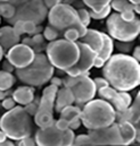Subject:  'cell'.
Instances as JSON below:
<instances>
[{
  "mask_svg": "<svg viewBox=\"0 0 140 146\" xmlns=\"http://www.w3.org/2000/svg\"><path fill=\"white\" fill-rule=\"evenodd\" d=\"M120 16H121V18H122L123 21H125V22H131V21H133V19L137 17V16H136V13H135L132 9L124 10V11L120 13Z\"/></svg>",
  "mask_w": 140,
  "mask_h": 146,
  "instance_id": "74e56055",
  "label": "cell"
},
{
  "mask_svg": "<svg viewBox=\"0 0 140 146\" xmlns=\"http://www.w3.org/2000/svg\"><path fill=\"white\" fill-rule=\"evenodd\" d=\"M39 104H40V96H34V99H33L29 104H26V106L24 107V109L26 110V112H28L31 117H33L35 113H36V111H38Z\"/></svg>",
  "mask_w": 140,
  "mask_h": 146,
  "instance_id": "1f68e13d",
  "label": "cell"
},
{
  "mask_svg": "<svg viewBox=\"0 0 140 146\" xmlns=\"http://www.w3.org/2000/svg\"><path fill=\"white\" fill-rule=\"evenodd\" d=\"M9 2L16 8V15L9 24H14L16 21H32L40 25L47 18L49 9L42 0H10Z\"/></svg>",
  "mask_w": 140,
  "mask_h": 146,
  "instance_id": "ba28073f",
  "label": "cell"
},
{
  "mask_svg": "<svg viewBox=\"0 0 140 146\" xmlns=\"http://www.w3.org/2000/svg\"><path fill=\"white\" fill-rule=\"evenodd\" d=\"M74 138H75V134L74 130L67 128L66 130L63 131V141H62V145H73L74 143Z\"/></svg>",
  "mask_w": 140,
  "mask_h": 146,
  "instance_id": "d6a6232c",
  "label": "cell"
},
{
  "mask_svg": "<svg viewBox=\"0 0 140 146\" xmlns=\"http://www.w3.org/2000/svg\"><path fill=\"white\" fill-rule=\"evenodd\" d=\"M118 131L121 136V145H130L136 142L137 137V129L139 127H136L130 121H121L117 122Z\"/></svg>",
  "mask_w": 140,
  "mask_h": 146,
  "instance_id": "2e32d148",
  "label": "cell"
},
{
  "mask_svg": "<svg viewBox=\"0 0 140 146\" xmlns=\"http://www.w3.org/2000/svg\"><path fill=\"white\" fill-rule=\"evenodd\" d=\"M80 119L88 130L104 128L115 122V109L103 99H92L82 107Z\"/></svg>",
  "mask_w": 140,
  "mask_h": 146,
  "instance_id": "3957f363",
  "label": "cell"
},
{
  "mask_svg": "<svg viewBox=\"0 0 140 146\" xmlns=\"http://www.w3.org/2000/svg\"><path fill=\"white\" fill-rule=\"evenodd\" d=\"M44 51L50 64L58 70L63 72L72 67L77 61L80 56L77 43L65 38H57L49 42Z\"/></svg>",
  "mask_w": 140,
  "mask_h": 146,
  "instance_id": "5b68a950",
  "label": "cell"
},
{
  "mask_svg": "<svg viewBox=\"0 0 140 146\" xmlns=\"http://www.w3.org/2000/svg\"><path fill=\"white\" fill-rule=\"evenodd\" d=\"M22 43H24L25 45H29L30 48H33V41H32V37L29 36V37H24Z\"/></svg>",
  "mask_w": 140,
  "mask_h": 146,
  "instance_id": "c3c4849f",
  "label": "cell"
},
{
  "mask_svg": "<svg viewBox=\"0 0 140 146\" xmlns=\"http://www.w3.org/2000/svg\"><path fill=\"white\" fill-rule=\"evenodd\" d=\"M20 42H21V36H18L15 33L13 26L7 25L3 27H0V45L2 46L5 52Z\"/></svg>",
  "mask_w": 140,
  "mask_h": 146,
  "instance_id": "e0dca14e",
  "label": "cell"
},
{
  "mask_svg": "<svg viewBox=\"0 0 140 146\" xmlns=\"http://www.w3.org/2000/svg\"><path fill=\"white\" fill-rule=\"evenodd\" d=\"M76 10H77V15H79V18H80L81 23L84 26H89V24L91 22V17H90L89 10L85 9V8H80V9H76Z\"/></svg>",
  "mask_w": 140,
  "mask_h": 146,
  "instance_id": "836d02e7",
  "label": "cell"
},
{
  "mask_svg": "<svg viewBox=\"0 0 140 146\" xmlns=\"http://www.w3.org/2000/svg\"><path fill=\"white\" fill-rule=\"evenodd\" d=\"M58 87L50 84L42 91V95L40 98V104L34 115V122L39 128H46L55 123L54 118V107H55V98Z\"/></svg>",
  "mask_w": 140,
  "mask_h": 146,
  "instance_id": "30bf717a",
  "label": "cell"
},
{
  "mask_svg": "<svg viewBox=\"0 0 140 146\" xmlns=\"http://www.w3.org/2000/svg\"><path fill=\"white\" fill-rule=\"evenodd\" d=\"M10 0H0V2H9Z\"/></svg>",
  "mask_w": 140,
  "mask_h": 146,
  "instance_id": "6f0895ef",
  "label": "cell"
},
{
  "mask_svg": "<svg viewBox=\"0 0 140 146\" xmlns=\"http://www.w3.org/2000/svg\"><path fill=\"white\" fill-rule=\"evenodd\" d=\"M36 27V24L32 21H23V29H24V34H29V35H33Z\"/></svg>",
  "mask_w": 140,
  "mask_h": 146,
  "instance_id": "d590c367",
  "label": "cell"
},
{
  "mask_svg": "<svg viewBox=\"0 0 140 146\" xmlns=\"http://www.w3.org/2000/svg\"><path fill=\"white\" fill-rule=\"evenodd\" d=\"M0 108H1V103H0Z\"/></svg>",
  "mask_w": 140,
  "mask_h": 146,
  "instance_id": "680465c9",
  "label": "cell"
},
{
  "mask_svg": "<svg viewBox=\"0 0 140 146\" xmlns=\"http://www.w3.org/2000/svg\"><path fill=\"white\" fill-rule=\"evenodd\" d=\"M74 1H75V0H63V2H64V3H66V5H71V6L74 3Z\"/></svg>",
  "mask_w": 140,
  "mask_h": 146,
  "instance_id": "11a10c76",
  "label": "cell"
},
{
  "mask_svg": "<svg viewBox=\"0 0 140 146\" xmlns=\"http://www.w3.org/2000/svg\"><path fill=\"white\" fill-rule=\"evenodd\" d=\"M13 29L15 31V33L18 36H22L24 34V29H23V21H16L13 24Z\"/></svg>",
  "mask_w": 140,
  "mask_h": 146,
  "instance_id": "60d3db41",
  "label": "cell"
},
{
  "mask_svg": "<svg viewBox=\"0 0 140 146\" xmlns=\"http://www.w3.org/2000/svg\"><path fill=\"white\" fill-rule=\"evenodd\" d=\"M132 51H133V52H132V56H131V57H133L137 61H139L140 60V46L137 45L135 49H132Z\"/></svg>",
  "mask_w": 140,
  "mask_h": 146,
  "instance_id": "7dc6e473",
  "label": "cell"
},
{
  "mask_svg": "<svg viewBox=\"0 0 140 146\" xmlns=\"http://www.w3.org/2000/svg\"><path fill=\"white\" fill-rule=\"evenodd\" d=\"M34 139L36 145H62L63 131L54 123L46 128H39L35 133Z\"/></svg>",
  "mask_w": 140,
  "mask_h": 146,
  "instance_id": "9a60e30c",
  "label": "cell"
},
{
  "mask_svg": "<svg viewBox=\"0 0 140 146\" xmlns=\"http://www.w3.org/2000/svg\"><path fill=\"white\" fill-rule=\"evenodd\" d=\"M113 51H114V40L108 34L103 33V45H102L99 52L97 53V57L106 62L113 54Z\"/></svg>",
  "mask_w": 140,
  "mask_h": 146,
  "instance_id": "44dd1931",
  "label": "cell"
},
{
  "mask_svg": "<svg viewBox=\"0 0 140 146\" xmlns=\"http://www.w3.org/2000/svg\"><path fill=\"white\" fill-rule=\"evenodd\" d=\"M0 103H1V107L5 110H10L16 106V102L13 99V96H6L2 101H0Z\"/></svg>",
  "mask_w": 140,
  "mask_h": 146,
  "instance_id": "8d00e7d4",
  "label": "cell"
},
{
  "mask_svg": "<svg viewBox=\"0 0 140 146\" xmlns=\"http://www.w3.org/2000/svg\"><path fill=\"white\" fill-rule=\"evenodd\" d=\"M55 126H56L59 130L64 131V130H66V129L69 128V120H66V119H64V118H59L58 120H55Z\"/></svg>",
  "mask_w": 140,
  "mask_h": 146,
  "instance_id": "ab89813d",
  "label": "cell"
},
{
  "mask_svg": "<svg viewBox=\"0 0 140 146\" xmlns=\"http://www.w3.org/2000/svg\"><path fill=\"white\" fill-rule=\"evenodd\" d=\"M88 135L92 141V145H121L117 122H113L104 128L89 130Z\"/></svg>",
  "mask_w": 140,
  "mask_h": 146,
  "instance_id": "4fadbf2b",
  "label": "cell"
},
{
  "mask_svg": "<svg viewBox=\"0 0 140 146\" xmlns=\"http://www.w3.org/2000/svg\"><path fill=\"white\" fill-rule=\"evenodd\" d=\"M109 6L116 13H122L124 10H129L133 8V5L129 2V0H110Z\"/></svg>",
  "mask_w": 140,
  "mask_h": 146,
  "instance_id": "484cf974",
  "label": "cell"
},
{
  "mask_svg": "<svg viewBox=\"0 0 140 146\" xmlns=\"http://www.w3.org/2000/svg\"><path fill=\"white\" fill-rule=\"evenodd\" d=\"M98 95L100 99L107 101L117 112L127 110L132 103V96L128 92H121L112 86H106L100 90H98Z\"/></svg>",
  "mask_w": 140,
  "mask_h": 146,
  "instance_id": "7c38bea8",
  "label": "cell"
},
{
  "mask_svg": "<svg viewBox=\"0 0 140 146\" xmlns=\"http://www.w3.org/2000/svg\"><path fill=\"white\" fill-rule=\"evenodd\" d=\"M5 98H6V92L0 90V101H2Z\"/></svg>",
  "mask_w": 140,
  "mask_h": 146,
  "instance_id": "f5cc1de1",
  "label": "cell"
},
{
  "mask_svg": "<svg viewBox=\"0 0 140 146\" xmlns=\"http://www.w3.org/2000/svg\"><path fill=\"white\" fill-rule=\"evenodd\" d=\"M34 87L30 86V85H24V86H20L17 87L14 92H13V99L15 100V102L20 106L25 107L26 104H29L35 96Z\"/></svg>",
  "mask_w": 140,
  "mask_h": 146,
  "instance_id": "d6986e66",
  "label": "cell"
},
{
  "mask_svg": "<svg viewBox=\"0 0 140 146\" xmlns=\"http://www.w3.org/2000/svg\"><path fill=\"white\" fill-rule=\"evenodd\" d=\"M92 80H94V84H95V86H96V90H97V91L109 85V84H108V82L106 80L104 77H96V78H95V79H92Z\"/></svg>",
  "mask_w": 140,
  "mask_h": 146,
  "instance_id": "f35d334b",
  "label": "cell"
},
{
  "mask_svg": "<svg viewBox=\"0 0 140 146\" xmlns=\"http://www.w3.org/2000/svg\"><path fill=\"white\" fill-rule=\"evenodd\" d=\"M139 94H137L135 101H132L131 106L128 108L129 114H130V122H132L136 127H139L140 119V104H139Z\"/></svg>",
  "mask_w": 140,
  "mask_h": 146,
  "instance_id": "7402d4cb",
  "label": "cell"
},
{
  "mask_svg": "<svg viewBox=\"0 0 140 146\" xmlns=\"http://www.w3.org/2000/svg\"><path fill=\"white\" fill-rule=\"evenodd\" d=\"M82 1L92 11H98V10L103 9L104 7L108 6L110 2V0H82Z\"/></svg>",
  "mask_w": 140,
  "mask_h": 146,
  "instance_id": "83f0119b",
  "label": "cell"
},
{
  "mask_svg": "<svg viewBox=\"0 0 140 146\" xmlns=\"http://www.w3.org/2000/svg\"><path fill=\"white\" fill-rule=\"evenodd\" d=\"M133 42L135 41H116V42H114V48H116V50L120 53L129 54L132 52Z\"/></svg>",
  "mask_w": 140,
  "mask_h": 146,
  "instance_id": "4316f807",
  "label": "cell"
},
{
  "mask_svg": "<svg viewBox=\"0 0 140 146\" xmlns=\"http://www.w3.org/2000/svg\"><path fill=\"white\" fill-rule=\"evenodd\" d=\"M5 139H7V135L5 134V131H3V130H1V129H0V143H2Z\"/></svg>",
  "mask_w": 140,
  "mask_h": 146,
  "instance_id": "681fc988",
  "label": "cell"
},
{
  "mask_svg": "<svg viewBox=\"0 0 140 146\" xmlns=\"http://www.w3.org/2000/svg\"><path fill=\"white\" fill-rule=\"evenodd\" d=\"M132 10H133L136 14H139V13H140V5H133Z\"/></svg>",
  "mask_w": 140,
  "mask_h": 146,
  "instance_id": "816d5d0a",
  "label": "cell"
},
{
  "mask_svg": "<svg viewBox=\"0 0 140 146\" xmlns=\"http://www.w3.org/2000/svg\"><path fill=\"white\" fill-rule=\"evenodd\" d=\"M76 43H77L79 49H80L79 59L72 67L64 70V73H66V75L72 76V77L80 76V75H88L89 76V70L94 67V61H95L97 53L88 44L81 42L80 40L76 41Z\"/></svg>",
  "mask_w": 140,
  "mask_h": 146,
  "instance_id": "8fae6325",
  "label": "cell"
},
{
  "mask_svg": "<svg viewBox=\"0 0 140 146\" xmlns=\"http://www.w3.org/2000/svg\"><path fill=\"white\" fill-rule=\"evenodd\" d=\"M52 85H55V86H57V87H61V86H63V79L62 78H59V77H51L50 78V80H49Z\"/></svg>",
  "mask_w": 140,
  "mask_h": 146,
  "instance_id": "bcb514c9",
  "label": "cell"
},
{
  "mask_svg": "<svg viewBox=\"0 0 140 146\" xmlns=\"http://www.w3.org/2000/svg\"><path fill=\"white\" fill-rule=\"evenodd\" d=\"M104 78L109 86L121 92H129L140 84V65L129 54H112L103 67Z\"/></svg>",
  "mask_w": 140,
  "mask_h": 146,
  "instance_id": "6da1fadb",
  "label": "cell"
},
{
  "mask_svg": "<svg viewBox=\"0 0 140 146\" xmlns=\"http://www.w3.org/2000/svg\"><path fill=\"white\" fill-rule=\"evenodd\" d=\"M47 19H48V24L54 26L56 30H58V32L62 35L66 29L74 27L79 31L80 36L82 37L85 34L88 29L81 23L77 15V10L73 6L66 5L64 2L58 3L57 6L50 8L47 14Z\"/></svg>",
  "mask_w": 140,
  "mask_h": 146,
  "instance_id": "8992f818",
  "label": "cell"
},
{
  "mask_svg": "<svg viewBox=\"0 0 140 146\" xmlns=\"http://www.w3.org/2000/svg\"><path fill=\"white\" fill-rule=\"evenodd\" d=\"M42 1H43L44 6H46L48 9H50V8L55 7V6H57L58 3H62V2H63V0H42Z\"/></svg>",
  "mask_w": 140,
  "mask_h": 146,
  "instance_id": "ee69618b",
  "label": "cell"
},
{
  "mask_svg": "<svg viewBox=\"0 0 140 146\" xmlns=\"http://www.w3.org/2000/svg\"><path fill=\"white\" fill-rule=\"evenodd\" d=\"M43 36L44 38L47 40V41H49V42H51V41H55V40H57V38H59L61 36V33L58 32V30H56L54 26H51V25H47L44 29H43Z\"/></svg>",
  "mask_w": 140,
  "mask_h": 146,
  "instance_id": "f1b7e54d",
  "label": "cell"
},
{
  "mask_svg": "<svg viewBox=\"0 0 140 146\" xmlns=\"http://www.w3.org/2000/svg\"><path fill=\"white\" fill-rule=\"evenodd\" d=\"M110 10H112V8H110V6L108 5V6H106V7H104L103 9H100V10H98V11H92V10H90L89 14H90V17H91V18H94V19H96V21H100V19H104L106 17H108V15L110 14Z\"/></svg>",
  "mask_w": 140,
  "mask_h": 146,
  "instance_id": "f546056e",
  "label": "cell"
},
{
  "mask_svg": "<svg viewBox=\"0 0 140 146\" xmlns=\"http://www.w3.org/2000/svg\"><path fill=\"white\" fill-rule=\"evenodd\" d=\"M16 83V77L11 73L0 70V90L6 91L11 88Z\"/></svg>",
  "mask_w": 140,
  "mask_h": 146,
  "instance_id": "603a6c76",
  "label": "cell"
},
{
  "mask_svg": "<svg viewBox=\"0 0 140 146\" xmlns=\"http://www.w3.org/2000/svg\"><path fill=\"white\" fill-rule=\"evenodd\" d=\"M74 95L72 93L70 87H66V86H63L62 88L57 90V93H56V98H55V107L54 110L59 113L63 108L71 106V104H74Z\"/></svg>",
  "mask_w": 140,
  "mask_h": 146,
  "instance_id": "ac0fdd59",
  "label": "cell"
},
{
  "mask_svg": "<svg viewBox=\"0 0 140 146\" xmlns=\"http://www.w3.org/2000/svg\"><path fill=\"white\" fill-rule=\"evenodd\" d=\"M81 125H82V122H81V119H80V117H77V118H74V119H72V120H70V121H69V128L73 129V130H76V129H79Z\"/></svg>",
  "mask_w": 140,
  "mask_h": 146,
  "instance_id": "b9f144b4",
  "label": "cell"
},
{
  "mask_svg": "<svg viewBox=\"0 0 140 146\" xmlns=\"http://www.w3.org/2000/svg\"><path fill=\"white\" fill-rule=\"evenodd\" d=\"M35 57V52L32 48L24 43H17L7 51L6 59L16 68H24L29 66Z\"/></svg>",
  "mask_w": 140,
  "mask_h": 146,
  "instance_id": "5bb4252c",
  "label": "cell"
},
{
  "mask_svg": "<svg viewBox=\"0 0 140 146\" xmlns=\"http://www.w3.org/2000/svg\"><path fill=\"white\" fill-rule=\"evenodd\" d=\"M63 37L67 41H71V42H76L80 40V33L74 27H70V29H66L64 32H63Z\"/></svg>",
  "mask_w": 140,
  "mask_h": 146,
  "instance_id": "4dcf8cb0",
  "label": "cell"
},
{
  "mask_svg": "<svg viewBox=\"0 0 140 146\" xmlns=\"http://www.w3.org/2000/svg\"><path fill=\"white\" fill-rule=\"evenodd\" d=\"M3 54H5V51H3V49H2V46L0 45V61L2 60V58H3Z\"/></svg>",
  "mask_w": 140,
  "mask_h": 146,
  "instance_id": "db71d44e",
  "label": "cell"
},
{
  "mask_svg": "<svg viewBox=\"0 0 140 146\" xmlns=\"http://www.w3.org/2000/svg\"><path fill=\"white\" fill-rule=\"evenodd\" d=\"M73 145H92V141L88 134H80L75 136Z\"/></svg>",
  "mask_w": 140,
  "mask_h": 146,
  "instance_id": "e575fe53",
  "label": "cell"
},
{
  "mask_svg": "<svg viewBox=\"0 0 140 146\" xmlns=\"http://www.w3.org/2000/svg\"><path fill=\"white\" fill-rule=\"evenodd\" d=\"M80 114H81V108L77 107V106H73V104L63 108L62 111L59 112L61 118H64V119H66L69 121L74 119V118L80 117Z\"/></svg>",
  "mask_w": 140,
  "mask_h": 146,
  "instance_id": "d4e9b609",
  "label": "cell"
},
{
  "mask_svg": "<svg viewBox=\"0 0 140 146\" xmlns=\"http://www.w3.org/2000/svg\"><path fill=\"white\" fill-rule=\"evenodd\" d=\"M0 129L5 131L7 138L17 142L31 136L33 131L32 118L23 106H15L1 115Z\"/></svg>",
  "mask_w": 140,
  "mask_h": 146,
  "instance_id": "7a4b0ae2",
  "label": "cell"
},
{
  "mask_svg": "<svg viewBox=\"0 0 140 146\" xmlns=\"http://www.w3.org/2000/svg\"><path fill=\"white\" fill-rule=\"evenodd\" d=\"M80 41L88 44L96 53H98L103 45V32L92 29H87L85 34L80 37Z\"/></svg>",
  "mask_w": 140,
  "mask_h": 146,
  "instance_id": "ffe728a7",
  "label": "cell"
},
{
  "mask_svg": "<svg viewBox=\"0 0 140 146\" xmlns=\"http://www.w3.org/2000/svg\"><path fill=\"white\" fill-rule=\"evenodd\" d=\"M63 79V86L70 87L73 95L74 101L76 102V106H84L87 102L95 99L97 94L96 86L94 84V80L88 75H80V76H66Z\"/></svg>",
  "mask_w": 140,
  "mask_h": 146,
  "instance_id": "9c48e42d",
  "label": "cell"
},
{
  "mask_svg": "<svg viewBox=\"0 0 140 146\" xmlns=\"http://www.w3.org/2000/svg\"><path fill=\"white\" fill-rule=\"evenodd\" d=\"M129 2L132 5H140V0H129Z\"/></svg>",
  "mask_w": 140,
  "mask_h": 146,
  "instance_id": "9f6ffc18",
  "label": "cell"
},
{
  "mask_svg": "<svg viewBox=\"0 0 140 146\" xmlns=\"http://www.w3.org/2000/svg\"><path fill=\"white\" fill-rule=\"evenodd\" d=\"M16 15V8L10 2H0V17H3L8 23Z\"/></svg>",
  "mask_w": 140,
  "mask_h": 146,
  "instance_id": "cb8c5ba5",
  "label": "cell"
},
{
  "mask_svg": "<svg viewBox=\"0 0 140 146\" xmlns=\"http://www.w3.org/2000/svg\"><path fill=\"white\" fill-rule=\"evenodd\" d=\"M54 73L55 67L50 64L47 56L42 52L35 53L33 61L29 66L15 69L17 78L22 83L33 87H41L47 84L54 76Z\"/></svg>",
  "mask_w": 140,
  "mask_h": 146,
  "instance_id": "277c9868",
  "label": "cell"
},
{
  "mask_svg": "<svg viewBox=\"0 0 140 146\" xmlns=\"http://www.w3.org/2000/svg\"><path fill=\"white\" fill-rule=\"evenodd\" d=\"M2 70H5V72H8V73H13L14 70H15V67L6 59L5 61H3V64H2Z\"/></svg>",
  "mask_w": 140,
  "mask_h": 146,
  "instance_id": "f6af8a7d",
  "label": "cell"
},
{
  "mask_svg": "<svg viewBox=\"0 0 140 146\" xmlns=\"http://www.w3.org/2000/svg\"><path fill=\"white\" fill-rule=\"evenodd\" d=\"M17 145H36V143H35V139L34 138H31V136H28V137H25V138H23V139H20V141H17Z\"/></svg>",
  "mask_w": 140,
  "mask_h": 146,
  "instance_id": "7bdbcfd3",
  "label": "cell"
},
{
  "mask_svg": "<svg viewBox=\"0 0 140 146\" xmlns=\"http://www.w3.org/2000/svg\"><path fill=\"white\" fill-rule=\"evenodd\" d=\"M43 31V27L41 26V25H36V27H35V31H34V34H39V33H41ZM33 34V35H34Z\"/></svg>",
  "mask_w": 140,
  "mask_h": 146,
  "instance_id": "f907efd6",
  "label": "cell"
},
{
  "mask_svg": "<svg viewBox=\"0 0 140 146\" xmlns=\"http://www.w3.org/2000/svg\"><path fill=\"white\" fill-rule=\"evenodd\" d=\"M106 27L108 35L116 41H135L140 33V21L135 18L131 22H125L118 13L108 15Z\"/></svg>",
  "mask_w": 140,
  "mask_h": 146,
  "instance_id": "52a82bcc",
  "label": "cell"
}]
</instances>
